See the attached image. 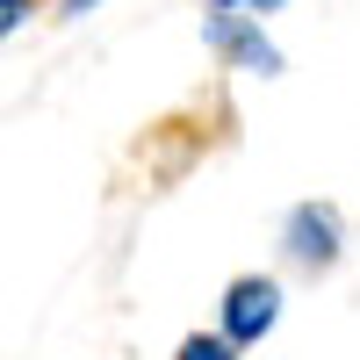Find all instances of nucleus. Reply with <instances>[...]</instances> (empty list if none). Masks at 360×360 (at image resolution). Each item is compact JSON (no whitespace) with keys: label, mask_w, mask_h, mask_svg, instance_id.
Masks as SVG:
<instances>
[{"label":"nucleus","mask_w":360,"mask_h":360,"mask_svg":"<svg viewBox=\"0 0 360 360\" xmlns=\"http://www.w3.org/2000/svg\"><path fill=\"white\" fill-rule=\"evenodd\" d=\"M202 37H209V51H217L224 65H238V72H259V79H274V72H281V51L266 44V29H259L252 15H231V8H209V22H202Z\"/></svg>","instance_id":"obj_3"},{"label":"nucleus","mask_w":360,"mask_h":360,"mask_svg":"<svg viewBox=\"0 0 360 360\" xmlns=\"http://www.w3.org/2000/svg\"><path fill=\"white\" fill-rule=\"evenodd\" d=\"M281 324V281L274 274H238L224 288V339L231 346H259Z\"/></svg>","instance_id":"obj_2"},{"label":"nucleus","mask_w":360,"mask_h":360,"mask_svg":"<svg viewBox=\"0 0 360 360\" xmlns=\"http://www.w3.org/2000/svg\"><path fill=\"white\" fill-rule=\"evenodd\" d=\"M180 360H238V346L224 332H195V339H180Z\"/></svg>","instance_id":"obj_4"},{"label":"nucleus","mask_w":360,"mask_h":360,"mask_svg":"<svg viewBox=\"0 0 360 360\" xmlns=\"http://www.w3.org/2000/svg\"><path fill=\"white\" fill-rule=\"evenodd\" d=\"M86 8H101V0H58V22H79Z\"/></svg>","instance_id":"obj_7"},{"label":"nucleus","mask_w":360,"mask_h":360,"mask_svg":"<svg viewBox=\"0 0 360 360\" xmlns=\"http://www.w3.org/2000/svg\"><path fill=\"white\" fill-rule=\"evenodd\" d=\"M281 245H288L295 266H310V274L339 266V252H346V224H339V209H332V202H295L288 224H281Z\"/></svg>","instance_id":"obj_1"},{"label":"nucleus","mask_w":360,"mask_h":360,"mask_svg":"<svg viewBox=\"0 0 360 360\" xmlns=\"http://www.w3.org/2000/svg\"><path fill=\"white\" fill-rule=\"evenodd\" d=\"M217 8H231V15H238V8H252V22H259V15H274L281 0H217Z\"/></svg>","instance_id":"obj_6"},{"label":"nucleus","mask_w":360,"mask_h":360,"mask_svg":"<svg viewBox=\"0 0 360 360\" xmlns=\"http://www.w3.org/2000/svg\"><path fill=\"white\" fill-rule=\"evenodd\" d=\"M29 8H37V0H0V44H8V37H15V29L29 22Z\"/></svg>","instance_id":"obj_5"}]
</instances>
